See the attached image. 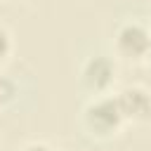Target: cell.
Instances as JSON below:
<instances>
[{
  "instance_id": "1",
  "label": "cell",
  "mask_w": 151,
  "mask_h": 151,
  "mask_svg": "<svg viewBox=\"0 0 151 151\" xmlns=\"http://www.w3.org/2000/svg\"><path fill=\"white\" fill-rule=\"evenodd\" d=\"M80 127L83 132L94 142H109L116 139L127 125L118 109V101L113 94H99L90 97L87 104L80 111Z\"/></svg>"
},
{
  "instance_id": "2",
  "label": "cell",
  "mask_w": 151,
  "mask_h": 151,
  "mask_svg": "<svg viewBox=\"0 0 151 151\" xmlns=\"http://www.w3.org/2000/svg\"><path fill=\"white\" fill-rule=\"evenodd\" d=\"M151 47V26L142 21H123L113 33V52L120 61L144 64Z\"/></svg>"
},
{
  "instance_id": "3",
  "label": "cell",
  "mask_w": 151,
  "mask_h": 151,
  "mask_svg": "<svg viewBox=\"0 0 151 151\" xmlns=\"http://www.w3.org/2000/svg\"><path fill=\"white\" fill-rule=\"evenodd\" d=\"M118 78V68L116 61L106 54H94L90 59L83 61L78 80L80 87L90 94V97H99V94H111V87Z\"/></svg>"
},
{
  "instance_id": "4",
  "label": "cell",
  "mask_w": 151,
  "mask_h": 151,
  "mask_svg": "<svg viewBox=\"0 0 151 151\" xmlns=\"http://www.w3.org/2000/svg\"><path fill=\"white\" fill-rule=\"evenodd\" d=\"M118 109L125 118V125L149 127L151 125V90L144 85H125L113 92Z\"/></svg>"
},
{
  "instance_id": "5",
  "label": "cell",
  "mask_w": 151,
  "mask_h": 151,
  "mask_svg": "<svg viewBox=\"0 0 151 151\" xmlns=\"http://www.w3.org/2000/svg\"><path fill=\"white\" fill-rule=\"evenodd\" d=\"M17 94H19L17 83H14L12 78H7V76L0 73V109H5L7 104H12V101L17 99Z\"/></svg>"
},
{
  "instance_id": "6",
  "label": "cell",
  "mask_w": 151,
  "mask_h": 151,
  "mask_svg": "<svg viewBox=\"0 0 151 151\" xmlns=\"http://www.w3.org/2000/svg\"><path fill=\"white\" fill-rule=\"evenodd\" d=\"M12 50H14V40H12V33L5 24H0V66L12 57Z\"/></svg>"
},
{
  "instance_id": "7",
  "label": "cell",
  "mask_w": 151,
  "mask_h": 151,
  "mask_svg": "<svg viewBox=\"0 0 151 151\" xmlns=\"http://www.w3.org/2000/svg\"><path fill=\"white\" fill-rule=\"evenodd\" d=\"M19 151H57L52 144H47V142H28V144H24Z\"/></svg>"
},
{
  "instance_id": "8",
  "label": "cell",
  "mask_w": 151,
  "mask_h": 151,
  "mask_svg": "<svg viewBox=\"0 0 151 151\" xmlns=\"http://www.w3.org/2000/svg\"><path fill=\"white\" fill-rule=\"evenodd\" d=\"M144 66L151 68V47H149V52H146V57H144Z\"/></svg>"
},
{
  "instance_id": "9",
  "label": "cell",
  "mask_w": 151,
  "mask_h": 151,
  "mask_svg": "<svg viewBox=\"0 0 151 151\" xmlns=\"http://www.w3.org/2000/svg\"><path fill=\"white\" fill-rule=\"evenodd\" d=\"M149 26H151V24H149Z\"/></svg>"
}]
</instances>
